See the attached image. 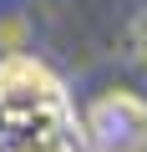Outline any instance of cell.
<instances>
[{
    "label": "cell",
    "mask_w": 147,
    "mask_h": 152,
    "mask_svg": "<svg viewBox=\"0 0 147 152\" xmlns=\"http://www.w3.org/2000/svg\"><path fill=\"white\" fill-rule=\"evenodd\" d=\"M132 56H137V61L147 66V10H142V15L132 20Z\"/></svg>",
    "instance_id": "cell-2"
},
{
    "label": "cell",
    "mask_w": 147,
    "mask_h": 152,
    "mask_svg": "<svg viewBox=\"0 0 147 152\" xmlns=\"http://www.w3.org/2000/svg\"><path fill=\"white\" fill-rule=\"evenodd\" d=\"M15 152H56V147H15Z\"/></svg>",
    "instance_id": "cell-3"
},
{
    "label": "cell",
    "mask_w": 147,
    "mask_h": 152,
    "mask_svg": "<svg viewBox=\"0 0 147 152\" xmlns=\"http://www.w3.org/2000/svg\"><path fill=\"white\" fill-rule=\"evenodd\" d=\"M91 152H147V102L132 91H102L86 107Z\"/></svg>",
    "instance_id": "cell-1"
}]
</instances>
